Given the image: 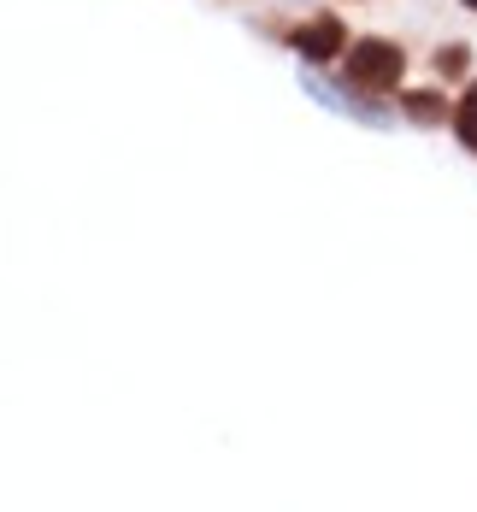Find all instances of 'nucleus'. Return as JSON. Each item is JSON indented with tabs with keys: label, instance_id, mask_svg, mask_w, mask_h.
<instances>
[{
	"label": "nucleus",
	"instance_id": "nucleus-6",
	"mask_svg": "<svg viewBox=\"0 0 477 512\" xmlns=\"http://www.w3.org/2000/svg\"><path fill=\"white\" fill-rule=\"evenodd\" d=\"M466 6H477V0H466Z\"/></svg>",
	"mask_w": 477,
	"mask_h": 512
},
{
	"label": "nucleus",
	"instance_id": "nucleus-1",
	"mask_svg": "<svg viewBox=\"0 0 477 512\" xmlns=\"http://www.w3.org/2000/svg\"><path fill=\"white\" fill-rule=\"evenodd\" d=\"M401 48L395 42H377V36H366V42H354V53H348V83L354 89H395L401 83Z\"/></svg>",
	"mask_w": 477,
	"mask_h": 512
},
{
	"label": "nucleus",
	"instance_id": "nucleus-5",
	"mask_svg": "<svg viewBox=\"0 0 477 512\" xmlns=\"http://www.w3.org/2000/svg\"><path fill=\"white\" fill-rule=\"evenodd\" d=\"M413 112H419V118H436L442 106H436V95H419V101H413Z\"/></svg>",
	"mask_w": 477,
	"mask_h": 512
},
{
	"label": "nucleus",
	"instance_id": "nucleus-3",
	"mask_svg": "<svg viewBox=\"0 0 477 512\" xmlns=\"http://www.w3.org/2000/svg\"><path fill=\"white\" fill-rule=\"evenodd\" d=\"M454 130H460V142L477 154V83L466 89V101H460V112H454Z\"/></svg>",
	"mask_w": 477,
	"mask_h": 512
},
{
	"label": "nucleus",
	"instance_id": "nucleus-2",
	"mask_svg": "<svg viewBox=\"0 0 477 512\" xmlns=\"http://www.w3.org/2000/svg\"><path fill=\"white\" fill-rule=\"evenodd\" d=\"M289 42H295V53H307V59H330V53L342 48V24H336V18H313V24H301Z\"/></svg>",
	"mask_w": 477,
	"mask_h": 512
},
{
	"label": "nucleus",
	"instance_id": "nucleus-4",
	"mask_svg": "<svg viewBox=\"0 0 477 512\" xmlns=\"http://www.w3.org/2000/svg\"><path fill=\"white\" fill-rule=\"evenodd\" d=\"M460 65H466V53H460V48H442V53H436V71H442V77H448V71H460Z\"/></svg>",
	"mask_w": 477,
	"mask_h": 512
}]
</instances>
